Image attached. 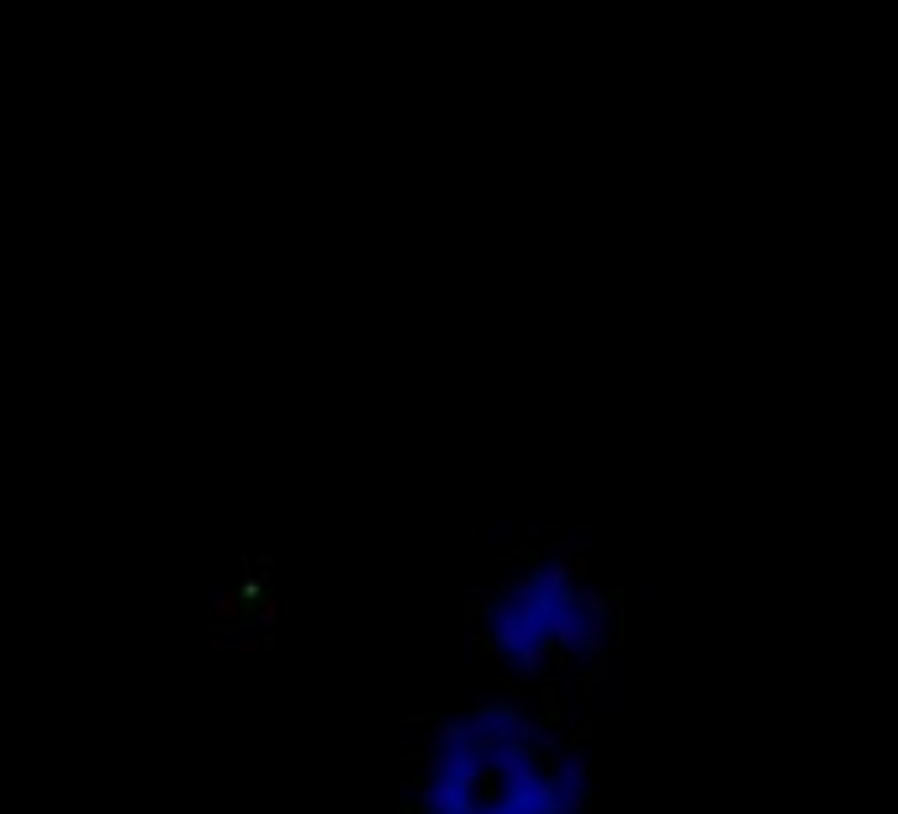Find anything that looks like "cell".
<instances>
[{"instance_id": "6da1fadb", "label": "cell", "mask_w": 898, "mask_h": 814, "mask_svg": "<svg viewBox=\"0 0 898 814\" xmlns=\"http://www.w3.org/2000/svg\"><path fill=\"white\" fill-rule=\"evenodd\" d=\"M513 682V656H502V651H486V656H476L471 666H465V677H460V693L471 698V703H481V698H492V693H502Z\"/></svg>"}, {"instance_id": "7a4b0ae2", "label": "cell", "mask_w": 898, "mask_h": 814, "mask_svg": "<svg viewBox=\"0 0 898 814\" xmlns=\"http://www.w3.org/2000/svg\"><path fill=\"white\" fill-rule=\"evenodd\" d=\"M582 582L571 571L566 555H545V561H534V592L539 598H571V587Z\"/></svg>"}, {"instance_id": "3957f363", "label": "cell", "mask_w": 898, "mask_h": 814, "mask_svg": "<svg viewBox=\"0 0 898 814\" xmlns=\"http://www.w3.org/2000/svg\"><path fill=\"white\" fill-rule=\"evenodd\" d=\"M555 672V651L545 640H534V645H523V651H513V682H523V688H539Z\"/></svg>"}, {"instance_id": "277c9868", "label": "cell", "mask_w": 898, "mask_h": 814, "mask_svg": "<svg viewBox=\"0 0 898 814\" xmlns=\"http://www.w3.org/2000/svg\"><path fill=\"white\" fill-rule=\"evenodd\" d=\"M545 772H550V783H555V788H587V783H592V762H587V751H582V746L555 751Z\"/></svg>"}, {"instance_id": "5b68a950", "label": "cell", "mask_w": 898, "mask_h": 814, "mask_svg": "<svg viewBox=\"0 0 898 814\" xmlns=\"http://www.w3.org/2000/svg\"><path fill=\"white\" fill-rule=\"evenodd\" d=\"M460 735H465V751H481V756H486V746L502 735L497 709H471V714L460 719Z\"/></svg>"}, {"instance_id": "8992f818", "label": "cell", "mask_w": 898, "mask_h": 814, "mask_svg": "<svg viewBox=\"0 0 898 814\" xmlns=\"http://www.w3.org/2000/svg\"><path fill=\"white\" fill-rule=\"evenodd\" d=\"M560 540H566V534H560L555 524H529V529H523V555H529V561L560 555Z\"/></svg>"}, {"instance_id": "52a82bcc", "label": "cell", "mask_w": 898, "mask_h": 814, "mask_svg": "<svg viewBox=\"0 0 898 814\" xmlns=\"http://www.w3.org/2000/svg\"><path fill=\"white\" fill-rule=\"evenodd\" d=\"M502 709H497V719L502 725H513V719H529L534 709H539V698H534V688H523V682H508V688H502Z\"/></svg>"}, {"instance_id": "ba28073f", "label": "cell", "mask_w": 898, "mask_h": 814, "mask_svg": "<svg viewBox=\"0 0 898 814\" xmlns=\"http://www.w3.org/2000/svg\"><path fill=\"white\" fill-rule=\"evenodd\" d=\"M243 624H254L259 635H275V629H280V598H275V587L259 592V603L249 608V614H243Z\"/></svg>"}, {"instance_id": "9c48e42d", "label": "cell", "mask_w": 898, "mask_h": 814, "mask_svg": "<svg viewBox=\"0 0 898 814\" xmlns=\"http://www.w3.org/2000/svg\"><path fill=\"white\" fill-rule=\"evenodd\" d=\"M423 751H465L460 719H428V740H423Z\"/></svg>"}, {"instance_id": "30bf717a", "label": "cell", "mask_w": 898, "mask_h": 814, "mask_svg": "<svg viewBox=\"0 0 898 814\" xmlns=\"http://www.w3.org/2000/svg\"><path fill=\"white\" fill-rule=\"evenodd\" d=\"M265 645H270V635H259V629H249V635L228 640V651H233V656H265Z\"/></svg>"}, {"instance_id": "8fae6325", "label": "cell", "mask_w": 898, "mask_h": 814, "mask_svg": "<svg viewBox=\"0 0 898 814\" xmlns=\"http://www.w3.org/2000/svg\"><path fill=\"white\" fill-rule=\"evenodd\" d=\"M207 656H228V635H222V629L207 635Z\"/></svg>"}]
</instances>
